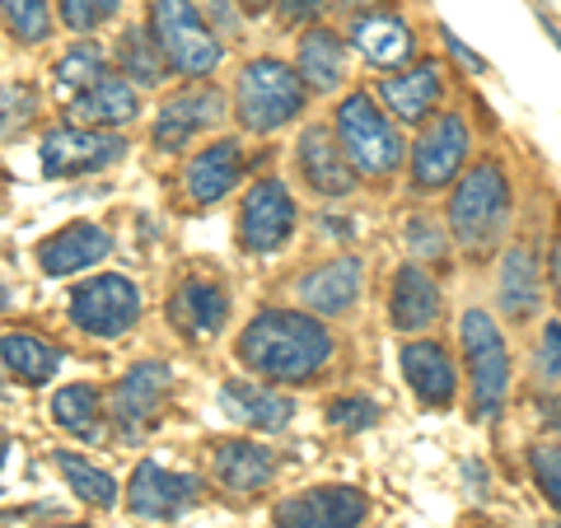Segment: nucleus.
I'll return each instance as SVG.
<instances>
[{
    "label": "nucleus",
    "instance_id": "f257e3e1",
    "mask_svg": "<svg viewBox=\"0 0 561 528\" xmlns=\"http://www.w3.org/2000/svg\"><path fill=\"white\" fill-rule=\"evenodd\" d=\"M234 360L257 379L280 383H313L323 369L337 360V337L323 319L305 309H280L267 305L243 323L234 342Z\"/></svg>",
    "mask_w": 561,
    "mask_h": 528
},
{
    "label": "nucleus",
    "instance_id": "f03ea898",
    "mask_svg": "<svg viewBox=\"0 0 561 528\" xmlns=\"http://www.w3.org/2000/svg\"><path fill=\"white\" fill-rule=\"evenodd\" d=\"M511 220H515L511 169H505L501 154H482V160H472L459 173V183L449 192V206H445L449 243L468 257H486L505 243Z\"/></svg>",
    "mask_w": 561,
    "mask_h": 528
},
{
    "label": "nucleus",
    "instance_id": "7ed1b4c3",
    "mask_svg": "<svg viewBox=\"0 0 561 528\" xmlns=\"http://www.w3.org/2000/svg\"><path fill=\"white\" fill-rule=\"evenodd\" d=\"M332 140H337L342 160L351 173L365 183H393L402 164H408V140L402 127L379 108V99L370 90H351L332 108Z\"/></svg>",
    "mask_w": 561,
    "mask_h": 528
},
{
    "label": "nucleus",
    "instance_id": "20e7f679",
    "mask_svg": "<svg viewBox=\"0 0 561 528\" xmlns=\"http://www.w3.org/2000/svg\"><path fill=\"white\" fill-rule=\"evenodd\" d=\"M459 346L468 360V402L478 421H501L511 408V389H515V365H511V346H505L501 323L486 309L468 305L459 313Z\"/></svg>",
    "mask_w": 561,
    "mask_h": 528
},
{
    "label": "nucleus",
    "instance_id": "39448f33",
    "mask_svg": "<svg viewBox=\"0 0 561 528\" xmlns=\"http://www.w3.org/2000/svg\"><path fill=\"white\" fill-rule=\"evenodd\" d=\"M309 108V90L300 84L290 61L280 57H253L234 76V117L243 131L276 136L280 127L300 122Z\"/></svg>",
    "mask_w": 561,
    "mask_h": 528
},
{
    "label": "nucleus",
    "instance_id": "423d86ee",
    "mask_svg": "<svg viewBox=\"0 0 561 528\" xmlns=\"http://www.w3.org/2000/svg\"><path fill=\"white\" fill-rule=\"evenodd\" d=\"M150 38L160 47L169 70L187 80H206L225 66V43L220 33L206 24V14L192 0H150Z\"/></svg>",
    "mask_w": 561,
    "mask_h": 528
},
{
    "label": "nucleus",
    "instance_id": "0eeeda50",
    "mask_svg": "<svg viewBox=\"0 0 561 528\" xmlns=\"http://www.w3.org/2000/svg\"><path fill=\"white\" fill-rule=\"evenodd\" d=\"M472 154V127L463 113L440 108L421 127L416 146L408 150V197H431L459 183Z\"/></svg>",
    "mask_w": 561,
    "mask_h": 528
},
{
    "label": "nucleus",
    "instance_id": "6e6552de",
    "mask_svg": "<svg viewBox=\"0 0 561 528\" xmlns=\"http://www.w3.org/2000/svg\"><path fill=\"white\" fill-rule=\"evenodd\" d=\"M300 230V206H295V192L280 179H257L243 192L239 206V249L253 257H272Z\"/></svg>",
    "mask_w": 561,
    "mask_h": 528
},
{
    "label": "nucleus",
    "instance_id": "1a4fd4ad",
    "mask_svg": "<svg viewBox=\"0 0 561 528\" xmlns=\"http://www.w3.org/2000/svg\"><path fill=\"white\" fill-rule=\"evenodd\" d=\"M70 323H76L84 337H99V342L127 337V332L140 323L136 280L117 276V272L90 276L84 286H76V295H70Z\"/></svg>",
    "mask_w": 561,
    "mask_h": 528
},
{
    "label": "nucleus",
    "instance_id": "9d476101",
    "mask_svg": "<svg viewBox=\"0 0 561 528\" xmlns=\"http://www.w3.org/2000/svg\"><path fill=\"white\" fill-rule=\"evenodd\" d=\"M379 108L389 113L398 127H426V122L440 113V103L449 94V80H445V61L435 57H416L412 66L393 70V76H383L375 90Z\"/></svg>",
    "mask_w": 561,
    "mask_h": 528
},
{
    "label": "nucleus",
    "instance_id": "9b49d317",
    "mask_svg": "<svg viewBox=\"0 0 561 528\" xmlns=\"http://www.w3.org/2000/svg\"><path fill=\"white\" fill-rule=\"evenodd\" d=\"M173 389V369L164 360H140L113 383L108 393V421L122 431V439H140L160 426V408Z\"/></svg>",
    "mask_w": 561,
    "mask_h": 528
},
{
    "label": "nucleus",
    "instance_id": "f8f14e48",
    "mask_svg": "<svg viewBox=\"0 0 561 528\" xmlns=\"http://www.w3.org/2000/svg\"><path fill=\"white\" fill-rule=\"evenodd\" d=\"M127 154V136L122 131H90V127H57L43 136L38 164L43 179H84V173L113 169Z\"/></svg>",
    "mask_w": 561,
    "mask_h": 528
},
{
    "label": "nucleus",
    "instance_id": "ddd939ff",
    "mask_svg": "<svg viewBox=\"0 0 561 528\" xmlns=\"http://www.w3.org/2000/svg\"><path fill=\"white\" fill-rule=\"evenodd\" d=\"M230 117V103H225V94L216 90V84H192V90H179L169 94L160 103V117H154L150 127V140L160 154H183L192 140H197L202 131L220 127V122Z\"/></svg>",
    "mask_w": 561,
    "mask_h": 528
},
{
    "label": "nucleus",
    "instance_id": "4468645a",
    "mask_svg": "<svg viewBox=\"0 0 561 528\" xmlns=\"http://www.w3.org/2000/svg\"><path fill=\"white\" fill-rule=\"evenodd\" d=\"M206 482L197 472H173L154 459H140L131 472V486H127V509L136 519H150V524H169L187 515L192 505L202 501Z\"/></svg>",
    "mask_w": 561,
    "mask_h": 528
},
{
    "label": "nucleus",
    "instance_id": "2eb2a0df",
    "mask_svg": "<svg viewBox=\"0 0 561 528\" xmlns=\"http://www.w3.org/2000/svg\"><path fill=\"white\" fill-rule=\"evenodd\" d=\"M370 515V496L360 486H305L280 496L272 509L276 528H360Z\"/></svg>",
    "mask_w": 561,
    "mask_h": 528
},
{
    "label": "nucleus",
    "instance_id": "dca6fc26",
    "mask_svg": "<svg viewBox=\"0 0 561 528\" xmlns=\"http://www.w3.org/2000/svg\"><path fill=\"white\" fill-rule=\"evenodd\" d=\"M360 290H365V262L360 257H328V262H313V267L295 280V299L305 305V313L313 319H346L351 309L360 305Z\"/></svg>",
    "mask_w": 561,
    "mask_h": 528
},
{
    "label": "nucleus",
    "instance_id": "f3484780",
    "mask_svg": "<svg viewBox=\"0 0 561 528\" xmlns=\"http://www.w3.org/2000/svg\"><path fill=\"white\" fill-rule=\"evenodd\" d=\"M346 47H356L365 61L379 66V70H402V66H412L421 57V38H416V28L408 14H398V10H375V14H356V20L346 24Z\"/></svg>",
    "mask_w": 561,
    "mask_h": 528
},
{
    "label": "nucleus",
    "instance_id": "a211bd4d",
    "mask_svg": "<svg viewBox=\"0 0 561 528\" xmlns=\"http://www.w3.org/2000/svg\"><path fill=\"white\" fill-rule=\"evenodd\" d=\"M496 305L505 323H534L542 313V253L538 239L505 243L496 262Z\"/></svg>",
    "mask_w": 561,
    "mask_h": 528
},
{
    "label": "nucleus",
    "instance_id": "6ab92c4d",
    "mask_svg": "<svg viewBox=\"0 0 561 528\" xmlns=\"http://www.w3.org/2000/svg\"><path fill=\"white\" fill-rule=\"evenodd\" d=\"M398 365H402V379H408V389L416 393L421 408H431V412L454 408V398H459V365H454L445 342H435V337L402 342Z\"/></svg>",
    "mask_w": 561,
    "mask_h": 528
},
{
    "label": "nucleus",
    "instance_id": "aec40b11",
    "mask_svg": "<svg viewBox=\"0 0 561 528\" xmlns=\"http://www.w3.org/2000/svg\"><path fill=\"white\" fill-rule=\"evenodd\" d=\"M295 173H300V183L323 202H342L360 183L356 173H351V164L342 160L332 131L319 127V122H309V127L300 131V140H295Z\"/></svg>",
    "mask_w": 561,
    "mask_h": 528
},
{
    "label": "nucleus",
    "instance_id": "412c9836",
    "mask_svg": "<svg viewBox=\"0 0 561 528\" xmlns=\"http://www.w3.org/2000/svg\"><path fill=\"white\" fill-rule=\"evenodd\" d=\"M220 412L243 431H262V435H280L295 421V398L280 393L276 383H257V379H225L220 383Z\"/></svg>",
    "mask_w": 561,
    "mask_h": 528
},
{
    "label": "nucleus",
    "instance_id": "4be33fe9",
    "mask_svg": "<svg viewBox=\"0 0 561 528\" xmlns=\"http://www.w3.org/2000/svg\"><path fill=\"white\" fill-rule=\"evenodd\" d=\"M445 319V290L426 267L402 262L389 280V328L393 332H431Z\"/></svg>",
    "mask_w": 561,
    "mask_h": 528
},
{
    "label": "nucleus",
    "instance_id": "5701e85b",
    "mask_svg": "<svg viewBox=\"0 0 561 528\" xmlns=\"http://www.w3.org/2000/svg\"><path fill=\"white\" fill-rule=\"evenodd\" d=\"M243 179V140L225 136L210 140L206 150H197L183 169V192L192 206H220Z\"/></svg>",
    "mask_w": 561,
    "mask_h": 528
},
{
    "label": "nucleus",
    "instance_id": "b1692460",
    "mask_svg": "<svg viewBox=\"0 0 561 528\" xmlns=\"http://www.w3.org/2000/svg\"><path fill=\"white\" fill-rule=\"evenodd\" d=\"M164 313L187 342H202V337L225 332V323H230V295H225V286L210 276H187L183 286L169 295Z\"/></svg>",
    "mask_w": 561,
    "mask_h": 528
},
{
    "label": "nucleus",
    "instance_id": "393cba45",
    "mask_svg": "<svg viewBox=\"0 0 561 528\" xmlns=\"http://www.w3.org/2000/svg\"><path fill=\"white\" fill-rule=\"evenodd\" d=\"M210 472L230 496H257L276 482V454L257 439H210Z\"/></svg>",
    "mask_w": 561,
    "mask_h": 528
},
{
    "label": "nucleus",
    "instance_id": "a878e982",
    "mask_svg": "<svg viewBox=\"0 0 561 528\" xmlns=\"http://www.w3.org/2000/svg\"><path fill=\"white\" fill-rule=\"evenodd\" d=\"M108 253H113V234L94 220H76L38 243V267L47 276H76V272L99 267Z\"/></svg>",
    "mask_w": 561,
    "mask_h": 528
},
{
    "label": "nucleus",
    "instance_id": "bb28decb",
    "mask_svg": "<svg viewBox=\"0 0 561 528\" xmlns=\"http://www.w3.org/2000/svg\"><path fill=\"white\" fill-rule=\"evenodd\" d=\"M346 38L328 24H313L300 33V51H295V76L309 94H337L346 84Z\"/></svg>",
    "mask_w": 561,
    "mask_h": 528
},
{
    "label": "nucleus",
    "instance_id": "cd10ccee",
    "mask_svg": "<svg viewBox=\"0 0 561 528\" xmlns=\"http://www.w3.org/2000/svg\"><path fill=\"white\" fill-rule=\"evenodd\" d=\"M70 117H76V127H90V131H117V127H127V122H136L140 113V94H136V84L131 80H122V76H103L94 90H84L70 99Z\"/></svg>",
    "mask_w": 561,
    "mask_h": 528
},
{
    "label": "nucleus",
    "instance_id": "c85d7f7f",
    "mask_svg": "<svg viewBox=\"0 0 561 528\" xmlns=\"http://www.w3.org/2000/svg\"><path fill=\"white\" fill-rule=\"evenodd\" d=\"M0 365H5L20 383L38 389V383L57 379V369L66 365V351L43 342L38 332H0Z\"/></svg>",
    "mask_w": 561,
    "mask_h": 528
},
{
    "label": "nucleus",
    "instance_id": "c756f323",
    "mask_svg": "<svg viewBox=\"0 0 561 528\" xmlns=\"http://www.w3.org/2000/svg\"><path fill=\"white\" fill-rule=\"evenodd\" d=\"M51 421L66 431V435H76V439H103V398L94 383H66V389L51 393Z\"/></svg>",
    "mask_w": 561,
    "mask_h": 528
},
{
    "label": "nucleus",
    "instance_id": "7c9ffc66",
    "mask_svg": "<svg viewBox=\"0 0 561 528\" xmlns=\"http://www.w3.org/2000/svg\"><path fill=\"white\" fill-rule=\"evenodd\" d=\"M117 66H122V80H131L136 90H160V84L169 80V61L160 57V47H154L150 38V28H122V38H117Z\"/></svg>",
    "mask_w": 561,
    "mask_h": 528
},
{
    "label": "nucleus",
    "instance_id": "2f4dec72",
    "mask_svg": "<svg viewBox=\"0 0 561 528\" xmlns=\"http://www.w3.org/2000/svg\"><path fill=\"white\" fill-rule=\"evenodd\" d=\"M108 76V51H103L99 43H76V47H66L57 66H51V84H57L61 94H84V90H94V84Z\"/></svg>",
    "mask_w": 561,
    "mask_h": 528
},
{
    "label": "nucleus",
    "instance_id": "473e14b6",
    "mask_svg": "<svg viewBox=\"0 0 561 528\" xmlns=\"http://www.w3.org/2000/svg\"><path fill=\"white\" fill-rule=\"evenodd\" d=\"M51 463H57V472L66 478V486L76 491L84 505H94V509H113V505H117V482H113V472L94 468L90 459H80V454H70V449H57V454H51Z\"/></svg>",
    "mask_w": 561,
    "mask_h": 528
},
{
    "label": "nucleus",
    "instance_id": "72a5a7b5",
    "mask_svg": "<svg viewBox=\"0 0 561 528\" xmlns=\"http://www.w3.org/2000/svg\"><path fill=\"white\" fill-rule=\"evenodd\" d=\"M402 243H408V253L416 267H435V272H449L454 262V243H449V230L426 210H412L408 220H402Z\"/></svg>",
    "mask_w": 561,
    "mask_h": 528
},
{
    "label": "nucleus",
    "instance_id": "f704fd0d",
    "mask_svg": "<svg viewBox=\"0 0 561 528\" xmlns=\"http://www.w3.org/2000/svg\"><path fill=\"white\" fill-rule=\"evenodd\" d=\"M383 408L370 393H342L328 402V426L332 431H346V435H360V431H375L379 426Z\"/></svg>",
    "mask_w": 561,
    "mask_h": 528
},
{
    "label": "nucleus",
    "instance_id": "c9c22d12",
    "mask_svg": "<svg viewBox=\"0 0 561 528\" xmlns=\"http://www.w3.org/2000/svg\"><path fill=\"white\" fill-rule=\"evenodd\" d=\"M529 365H534V383H538L542 393H557L561 389V319L542 323Z\"/></svg>",
    "mask_w": 561,
    "mask_h": 528
},
{
    "label": "nucleus",
    "instance_id": "e433bc0d",
    "mask_svg": "<svg viewBox=\"0 0 561 528\" xmlns=\"http://www.w3.org/2000/svg\"><path fill=\"white\" fill-rule=\"evenodd\" d=\"M38 117V90L33 84H0V140L20 136L28 122Z\"/></svg>",
    "mask_w": 561,
    "mask_h": 528
},
{
    "label": "nucleus",
    "instance_id": "4c0bfd02",
    "mask_svg": "<svg viewBox=\"0 0 561 528\" xmlns=\"http://www.w3.org/2000/svg\"><path fill=\"white\" fill-rule=\"evenodd\" d=\"M5 5V20H10V33L20 43H47L51 33V10L47 0H0Z\"/></svg>",
    "mask_w": 561,
    "mask_h": 528
},
{
    "label": "nucleus",
    "instance_id": "58836bf2",
    "mask_svg": "<svg viewBox=\"0 0 561 528\" xmlns=\"http://www.w3.org/2000/svg\"><path fill=\"white\" fill-rule=\"evenodd\" d=\"M57 10H61V24L70 33H94L108 20H117L122 0H57Z\"/></svg>",
    "mask_w": 561,
    "mask_h": 528
},
{
    "label": "nucleus",
    "instance_id": "ea45409f",
    "mask_svg": "<svg viewBox=\"0 0 561 528\" xmlns=\"http://www.w3.org/2000/svg\"><path fill=\"white\" fill-rule=\"evenodd\" d=\"M529 472L538 491L548 496V505L561 515V445H534L529 449Z\"/></svg>",
    "mask_w": 561,
    "mask_h": 528
},
{
    "label": "nucleus",
    "instance_id": "a19ab883",
    "mask_svg": "<svg viewBox=\"0 0 561 528\" xmlns=\"http://www.w3.org/2000/svg\"><path fill=\"white\" fill-rule=\"evenodd\" d=\"M272 10H276V20L286 28H313L323 20L328 0H272Z\"/></svg>",
    "mask_w": 561,
    "mask_h": 528
},
{
    "label": "nucleus",
    "instance_id": "79ce46f5",
    "mask_svg": "<svg viewBox=\"0 0 561 528\" xmlns=\"http://www.w3.org/2000/svg\"><path fill=\"white\" fill-rule=\"evenodd\" d=\"M435 33H440L445 51H449V57L459 61L463 70H472V76H486V70H491V66H486V57H482V51H472V47H468V43H463V38H459V33H454L449 24H435Z\"/></svg>",
    "mask_w": 561,
    "mask_h": 528
},
{
    "label": "nucleus",
    "instance_id": "37998d69",
    "mask_svg": "<svg viewBox=\"0 0 561 528\" xmlns=\"http://www.w3.org/2000/svg\"><path fill=\"white\" fill-rule=\"evenodd\" d=\"M202 5H206V24H210V28H216V24H220L225 33H239V28H243V10L234 5V0H202ZM202 5H197V10H202Z\"/></svg>",
    "mask_w": 561,
    "mask_h": 528
},
{
    "label": "nucleus",
    "instance_id": "c03bdc74",
    "mask_svg": "<svg viewBox=\"0 0 561 528\" xmlns=\"http://www.w3.org/2000/svg\"><path fill=\"white\" fill-rule=\"evenodd\" d=\"M319 230H323L332 243H356L360 225L351 220V216H337V210H319Z\"/></svg>",
    "mask_w": 561,
    "mask_h": 528
},
{
    "label": "nucleus",
    "instance_id": "a18cd8bd",
    "mask_svg": "<svg viewBox=\"0 0 561 528\" xmlns=\"http://www.w3.org/2000/svg\"><path fill=\"white\" fill-rule=\"evenodd\" d=\"M463 482L472 486V501H486L491 496V478H486V463L482 459H463Z\"/></svg>",
    "mask_w": 561,
    "mask_h": 528
},
{
    "label": "nucleus",
    "instance_id": "49530a36",
    "mask_svg": "<svg viewBox=\"0 0 561 528\" xmlns=\"http://www.w3.org/2000/svg\"><path fill=\"white\" fill-rule=\"evenodd\" d=\"M328 5H337L346 20H356V14H375V10H383L389 0H328Z\"/></svg>",
    "mask_w": 561,
    "mask_h": 528
},
{
    "label": "nucleus",
    "instance_id": "de8ad7c7",
    "mask_svg": "<svg viewBox=\"0 0 561 528\" xmlns=\"http://www.w3.org/2000/svg\"><path fill=\"white\" fill-rule=\"evenodd\" d=\"M548 280H552V299L561 309V234L552 239V249H548Z\"/></svg>",
    "mask_w": 561,
    "mask_h": 528
},
{
    "label": "nucleus",
    "instance_id": "09e8293b",
    "mask_svg": "<svg viewBox=\"0 0 561 528\" xmlns=\"http://www.w3.org/2000/svg\"><path fill=\"white\" fill-rule=\"evenodd\" d=\"M538 412H542V426H548V431H561V393H542Z\"/></svg>",
    "mask_w": 561,
    "mask_h": 528
},
{
    "label": "nucleus",
    "instance_id": "8fccbe9b",
    "mask_svg": "<svg viewBox=\"0 0 561 528\" xmlns=\"http://www.w3.org/2000/svg\"><path fill=\"white\" fill-rule=\"evenodd\" d=\"M534 20H538L542 28H548V38H552V43H557V51H561V28H557V20H552V14L542 10V5H534Z\"/></svg>",
    "mask_w": 561,
    "mask_h": 528
},
{
    "label": "nucleus",
    "instance_id": "3c124183",
    "mask_svg": "<svg viewBox=\"0 0 561 528\" xmlns=\"http://www.w3.org/2000/svg\"><path fill=\"white\" fill-rule=\"evenodd\" d=\"M234 5H239L243 14H262V10H272V0H234Z\"/></svg>",
    "mask_w": 561,
    "mask_h": 528
},
{
    "label": "nucleus",
    "instance_id": "603ef678",
    "mask_svg": "<svg viewBox=\"0 0 561 528\" xmlns=\"http://www.w3.org/2000/svg\"><path fill=\"white\" fill-rule=\"evenodd\" d=\"M5 454H10V435L0 431V468H5Z\"/></svg>",
    "mask_w": 561,
    "mask_h": 528
},
{
    "label": "nucleus",
    "instance_id": "864d4df0",
    "mask_svg": "<svg viewBox=\"0 0 561 528\" xmlns=\"http://www.w3.org/2000/svg\"><path fill=\"white\" fill-rule=\"evenodd\" d=\"M10 305V290H5V280H0V309H5Z\"/></svg>",
    "mask_w": 561,
    "mask_h": 528
},
{
    "label": "nucleus",
    "instance_id": "5fc2aeb1",
    "mask_svg": "<svg viewBox=\"0 0 561 528\" xmlns=\"http://www.w3.org/2000/svg\"><path fill=\"white\" fill-rule=\"evenodd\" d=\"M552 528H561V524H552Z\"/></svg>",
    "mask_w": 561,
    "mask_h": 528
},
{
    "label": "nucleus",
    "instance_id": "6e6d98bb",
    "mask_svg": "<svg viewBox=\"0 0 561 528\" xmlns=\"http://www.w3.org/2000/svg\"><path fill=\"white\" fill-rule=\"evenodd\" d=\"M76 528H80V524H76Z\"/></svg>",
    "mask_w": 561,
    "mask_h": 528
}]
</instances>
